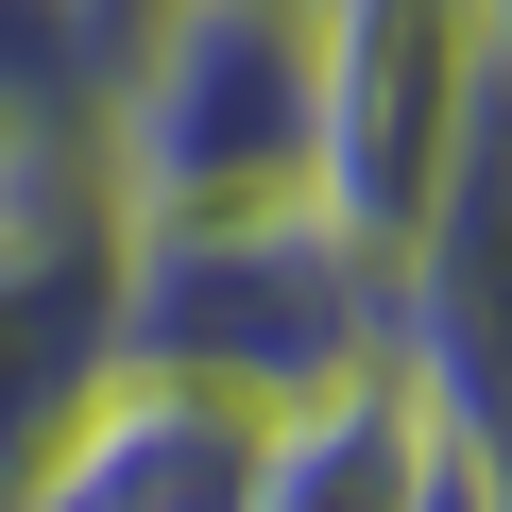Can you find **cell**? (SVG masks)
Listing matches in <instances>:
<instances>
[{
    "label": "cell",
    "mask_w": 512,
    "mask_h": 512,
    "mask_svg": "<svg viewBox=\"0 0 512 512\" xmlns=\"http://www.w3.org/2000/svg\"><path fill=\"white\" fill-rule=\"evenodd\" d=\"M120 222H256L325 171V0H154L86 103Z\"/></svg>",
    "instance_id": "obj_1"
},
{
    "label": "cell",
    "mask_w": 512,
    "mask_h": 512,
    "mask_svg": "<svg viewBox=\"0 0 512 512\" xmlns=\"http://www.w3.org/2000/svg\"><path fill=\"white\" fill-rule=\"evenodd\" d=\"M120 359H154V376H188L222 410H291V393L393 359V256L342 239L325 205L120 222Z\"/></svg>",
    "instance_id": "obj_2"
},
{
    "label": "cell",
    "mask_w": 512,
    "mask_h": 512,
    "mask_svg": "<svg viewBox=\"0 0 512 512\" xmlns=\"http://www.w3.org/2000/svg\"><path fill=\"white\" fill-rule=\"evenodd\" d=\"M478 120H495L478 0H325V171H308V205L342 239L410 256V222L444 205Z\"/></svg>",
    "instance_id": "obj_3"
},
{
    "label": "cell",
    "mask_w": 512,
    "mask_h": 512,
    "mask_svg": "<svg viewBox=\"0 0 512 512\" xmlns=\"http://www.w3.org/2000/svg\"><path fill=\"white\" fill-rule=\"evenodd\" d=\"M393 376L512 478V103L478 120V154L444 171V205L393 256Z\"/></svg>",
    "instance_id": "obj_4"
},
{
    "label": "cell",
    "mask_w": 512,
    "mask_h": 512,
    "mask_svg": "<svg viewBox=\"0 0 512 512\" xmlns=\"http://www.w3.org/2000/svg\"><path fill=\"white\" fill-rule=\"evenodd\" d=\"M239 512H495V461L376 359V376H325L291 410H256Z\"/></svg>",
    "instance_id": "obj_5"
},
{
    "label": "cell",
    "mask_w": 512,
    "mask_h": 512,
    "mask_svg": "<svg viewBox=\"0 0 512 512\" xmlns=\"http://www.w3.org/2000/svg\"><path fill=\"white\" fill-rule=\"evenodd\" d=\"M239 461H256V410H222L154 359H103L86 410L18 461L0 512H239Z\"/></svg>",
    "instance_id": "obj_6"
},
{
    "label": "cell",
    "mask_w": 512,
    "mask_h": 512,
    "mask_svg": "<svg viewBox=\"0 0 512 512\" xmlns=\"http://www.w3.org/2000/svg\"><path fill=\"white\" fill-rule=\"evenodd\" d=\"M478 69H495V103H512V0H478Z\"/></svg>",
    "instance_id": "obj_7"
},
{
    "label": "cell",
    "mask_w": 512,
    "mask_h": 512,
    "mask_svg": "<svg viewBox=\"0 0 512 512\" xmlns=\"http://www.w3.org/2000/svg\"><path fill=\"white\" fill-rule=\"evenodd\" d=\"M495 512H512V478H495Z\"/></svg>",
    "instance_id": "obj_8"
}]
</instances>
